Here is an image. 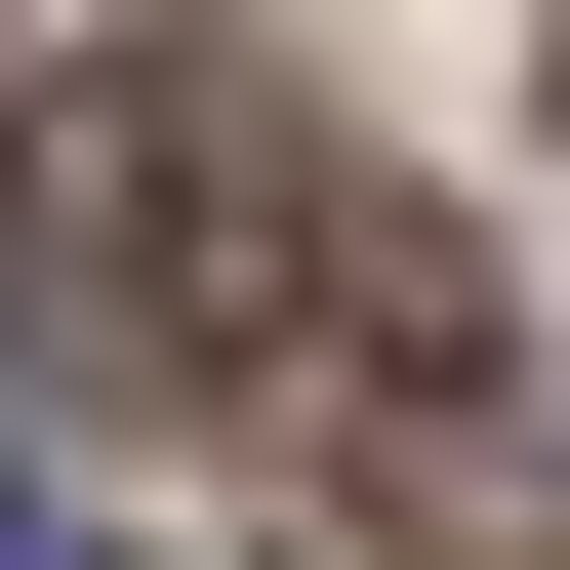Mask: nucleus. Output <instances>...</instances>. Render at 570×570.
<instances>
[{
	"label": "nucleus",
	"mask_w": 570,
	"mask_h": 570,
	"mask_svg": "<svg viewBox=\"0 0 570 570\" xmlns=\"http://www.w3.org/2000/svg\"><path fill=\"white\" fill-rule=\"evenodd\" d=\"M0 285L82 367H164V407H285V367H367V164L245 41H82V82L0 122Z\"/></svg>",
	"instance_id": "f257e3e1"
},
{
	"label": "nucleus",
	"mask_w": 570,
	"mask_h": 570,
	"mask_svg": "<svg viewBox=\"0 0 570 570\" xmlns=\"http://www.w3.org/2000/svg\"><path fill=\"white\" fill-rule=\"evenodd\" d=\"M0 570H122V489H82V449H41V407H0Z\"/></svg>",
	"instance_id": "f03ea898"
}]
</instances>
